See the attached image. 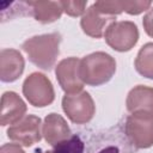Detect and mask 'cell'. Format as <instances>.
Here are the masks:
<instances>
[{
  "label": "cell",
  "instance_id": "ba28073f",
  "mask_svg": "<svg viewBox=\"0 0 153 153\" xmlns=\"http://www.w3.org/2000/svg\"><path fill=\"white\" fill-rule=\"evenodd\" d=\"M80 59L71 56L61 60L55 67V75L59 85L66 92V94L81 92L84 82L79 74Z\"/></svg>",
  "mask_w": 153,
  "mask_h": 153
},
{
  "label": "cell",
  "instance_id": "7402d4cb",
  "mask_svg": "<svg viewBox=\"0 0 153 153\" xmlns=\"http://www.w3.org/2000/svg\"><path fill=\"white\" fill-rule=\"evenodd\" d=\"M44 153H54V151H47V152H44Z\"/></svg>",
  "mask_w": 153,
  "mask_h": 153
},
{
  "label": "cell",
  "instance_id": "8fae6325",
  "mask_svg": "<svg viewBox=\"0 0 153 153\" xmlns=\"http://www.w3.org/2000/svg\"><path fill=\"white\" fill-rule=\"evenodd\" d=\"M116 17H111L108 14L102 13L96 5H91L80 20L81 30L85 35L92 37V38H100L104 36V32L109 24L115 22Z\"/></svg>",
  "mask_w": 153,
  "mask_h": 153
},
{
  "label": "cell",
  "instance_id": "7c38bea8",
  "mask_svg": "<svg viewBox=\"0 0 153 153\" xmlns=\"http://www.w3.org/2000/svg\"><path fill=\"white\" fill-rule=\"evenodd\" d=\"M42 135L44 140L51 146H56L57 143L66 141L72 136L71 128L66 120L55 112L45 116L42 124Z\"/></svg>",
  "mask_w": 153,
  "mask_h": 153
},
{
  "label": "cell",
  "instance_id": "7a4b0ae2",
  "mask_svg": "<svg viewBox=\"0 0 153 153\" xmlns=\"http://www.w3.org/2000/svg\"><path fill=\"white\" fill-rule=\"evenodd\" d=\"M116 73L115 59L104 51L91 53L80 59L79 74L85 85L100 86L111 80Z\"/></svg>",
  "mask_w": 153,
  "mask_h": 153
},
{
  "label": "cell",
  "instance_id": "52a82bcc",
  "mask_svg": "<svg viewBox=\"0 0 153 153\" xmlns=\"http://www.w3.org/2000/svg\"><path fill=\"white\" fill-rule=\"evenodd\" d=\"M41 118L36 115H26L23 120L7 129V136L10 140L24 146L30 147L42 139Z\"/></svg>",
  "mask_w": 153,
  "mask_h": 153
},
{
  "label": "cell",
  "instance_id": "8992f818",
  "mask_svg": "<svg viewBox=\"0 0 153 153\" xmlns=\"http://www.w3.org/2000/svg\"><path fill=\"white\" fill-rule=\"evenodd\" d=\"M62 110L71 122L75 124H86L93 118L96 105L91 94L86 91H81L65 94L62 98Z\"/></svg>",
  "mask_w": 153,
  "mask_h": 153
},
{
  "label": "cell",
  "instance_id": "4fadbf2b",
  "mask_svg": "<svg viewBox=\"0 0 153 153\" xmlns=\"http://www.w3.org/2000/svg\"><path fill=\"white\" fill-rule=\"evenodd\" d=\"M127 110L134 112L153 114V87L146 85H137L133 87L126 99Z\"/></svg>",
  "mask_w": 153,
  "mask_h": 153
},
{
  "label": "cell",
  "instance_id": "3957f363",
  "mask_svg": "<svg viewBox=\"0 0 153 153\" xmlns=\"http://www.w3.org/2000/svg\"><path fill=\"white\" fill-rule=\"evenodd\" d=\"M23 94L35 108H45L55 99V91L50 79L39 72H33L25 78Z\"/></svg>",
  "mask_w": 153,
  "mask_h": 153
},
{
  "label": "cell",
  "instance_id": "2e32d148",
  "mask_svg": "<svg viewBox=\"0 0 153 153\" xmlns=\"http://www.w3.org/2000/svg\"><path fill=\"white\" fill-rule=\"evenodd\" d=\"M84 142L78 135H72L68 140L54 146V153H82Z\"/></svg>",
  "mask_w": 153,
  "mask_h": 153
},
{
  "label": "cell",
  "instance_id": "44dd1931",
  "mask_svg": "<svg viewBox=\"0 0 153 153\" xmlns=\"http://www.w3.org/2000/svg\"><path fill=\"white\" fill-rule=\"evenodd\" d=\"M98 153H120L118 152V148L115 147V146H109V147H105L104 149H102L100 152Z\"/></svg>",
  "mask_w": 153,
  "mask_h": 153
},
{
  "label": "cell",
  "instance_id": "6da1fadb",
  "mask_svg": "<svg viewBox=\"0 0 153 153\" xmlns=\"http://www.w3.org/2000/svg\"><path fill=\"white\" fill-rule=\"evenodd\" d=\"M61 35L59 32L37 35L23 42L22 49L29 57V61L41 69L50 71L60 54Z\"/></svg>",
  "mask_w": 153,
  "mask_h": 153
},
{
  "label": "cell",
  "instance_id": "277c9868",
  "mask_svg": "<svg viewBox=\"0 0 153 153\" xmlns=\"http://www.w3.org/2000/svg\"><path fill=\"white\" fill-rule=\"evenodd\" d=\"M124 131L133 146L146 149L153 146V114L134 112L126 120Z\"/></svg>",
  "mask_w": 153,
  "mask_h": 153
},
{
  "label": "cell",
  "instance_id": "9a60e30c",
  "mask_svg": "<svg viewBox=\"0 0 153 153\" xmlns=\"http://www.w3.org/2000/svg\"><path fill=\"white\" fill-rule=\"evenodd\" d=\"M134 67L143 78L153 80V42L143 44L135 57Z\"/></svg>",
  "mask_w": 153,
  "mask_h": 153
},
{
  "label": "cell",
  "instance_id": "ac0fdd59",
  "mask_svg": "<svg viewBox=\"0 0 153 153\" xmlns=\"http://www.w3.org/2000/svg\"><path fill=\"white\" fill-rule=\"evenodd\" d=\"M60 5L62 7V11L69 16V17H82L86 12V5L87 1H60Z\"/></svg>",
  "mask_w": 153,
  "mask_h": 153
},
{
  "label": "cell",
  "instance_id": "5b68a950",
  "mask_svg": "<svg viewBox=\"0 0 153 153\" xmlns=\"http://www.w3.org/2000/svg\"><path fill=\"white\" fill-rule=\"evenodd\" d=\"M106 44L120 53L129 51L139 41V29L129 20L112 22L104 32Z\"/></svg>",
  "mask_w": 153,
  "mask_h": 153
},
{
  "label": "cell",
  "instance_id": "9c48e42d",
  "mask_svg": "<svg viewBox=\"0 0 153 153\" xmlns=\"http://www.w3.org/2000/svg\"><path fill=\"white\" fill-rule=\"evenodd\" d=\"M25 61L20 51L7 48L0 51V79L2 82H13L22 76Z\"/></svg>",
  "mask_w": 153,
  "mask_h": 153
},
{
  "label": "cell",
  "instance_id": "30bf717a",
  "mask_svg": "<svg viewBox=\"0 0 153 153\" xmlns=\"http://www.w3.org/2000/svg\"><path fill=\"white\" fill-rule=\"evenodd\" d=\"M26 104L19 97L18 93L13 91L4 92L1 97V112H0V124L13 126L25 117Z\"/></svg>",
  "mask_w": 153,
  "mask_h": 153
},
{
  "label": "cell",
  "instance_id": "5bb4252c",
  "mask_svg": "<svg viewBox=\"0 0 153 153\" xmlns=\"http://www.w3.org/2000/svg\"><path fill=\"white\" fill-rule=\"evenodd\" d=\"M33 18L42 24H50L59 20L63 13L60 1H26Z\"/></svg>",
  "mask_w": 153,
  "mask_h": 153
},
{
  "label": "cell",
  "instance_id": "e0dca14e",
  "mask_svg": "<svg viewBox=\"0 0 153 153\" xmlns=\"http://www.w3.org/2000/svg\"><path fill=\"white\" fill-rule=\"evenodd\" d=\"M123 12L130 14V16H137L145 11H148L152 6L151 1H134V0H124L121 1Z\"/></svg>",
  "mask_w": 153,
  "mask_h": 153
},
{
  "label": "cell",
  "instance_id": "d6986e66",
  "mask_svg": "<svg viewBox=\"0 0 153 153\" xmlns=\"http://www.w3.org/2000/svg\"><path fill=\"white\" fill-rule=\"evenodd\" d=\"M142 25L145 29V32L153 38V7L147 11V13L143 16Z\"/></svg>",
  "mask_w": 153,
  "mask_h": 153
},
{
  "label": "cell",
  "instance_id": "ffe728a7",
  "mask_svg": "<svg viewBox=\"0 0 153 153\" xmlns=\"http://www.w3.org/2000/svg\"><path fill=\"white\" fill-rule=\"evenodd\" d=\"M0 153H25L19 143H4L0 148Z\"/></svg>",
  "mask_w": 153,
  "mask_h": 153
}]
</instances>
